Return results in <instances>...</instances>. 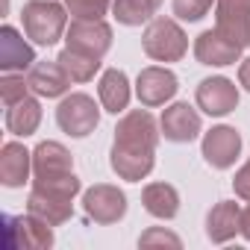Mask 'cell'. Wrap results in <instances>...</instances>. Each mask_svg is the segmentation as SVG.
Masks as SVG:
<instances>
[{
    "label": "cell",
    "instance_id": "6",
    "mask_svg": "<svg viewBox=\"0 0 250 250\" xmlns=\"http://www.w3.org/2000/svg\"><path fill=\"white\" fill-rule=\"evenodd\" d=\"M65 47L85 53L91 59H103L112 47V27L103 18H74L65 30Z\"/></svg>",
    "mask_w": 250,
    "mask_h": 250
},
{
    "label": "cell",
    "instance_id": "23",
    "mask_svg": "<svg viewBox=\"0 0 250 250\" xmlns=\"http://www.w3.org/2000/svg\"><path fill=\"white\" fill-rule=\"evenodd\" d=\"M159 6H162V0H115V3H112V15L124 27H142V24L153 21Z\"/></svg>",
    "mask_w": 250,
    "mask_h": 250
},
{
    "label": "cell",
    "instance_id": "4",
    "mask_svg": "<svg viewBox=\"0 0 250 250\" xmlns=\"http://www.w3.org/2000/svg\"><path fill=\"white\" fill-rule=\"evenodd\" d=\"M56 124H59V130L65 136L85 139V136H91L97 130V124H100V106L85 91H71L56 106Z\"/></svg>",
    "mask_w": 250,
    "mask_h": 250
},
{
    "label": "cell",
    "instance_id": "22",
    "mask_svg": "<svg viewBox=\"0 0 250 250\" xmlns=\"http://www.w3.org/2000/svg\"><path fill=\"white\" fill-rule=\"evenodd\" d=\"M142 203L145 209L159 218V221H171L180 212V191L171 183H147L142 188Z\"/></svg>",
    "mask_w": 250,
    "mask_h": 250
},
{
    "label": "cell",
    "instance_id": "8",
    "mask_svg": "<svg viewBox=\"0 0 250 250\" xmlns=\"http://www.w3.org/2000/svg\"><path fill=\"white\" fill-rule=\"evenodd\" d=\"M194 103L209 118H224L238 106V85L229 77H206L194 88Z\"/></svg>",
    "mask_w": 250,
    "mask_h": 250
},
{
    "label": "cell",
    "instance_id": "16",
    "mask_svg": "<svg viewBox=\"0 0 250 250\" xmlns=\"http://www.w3.org/2000/svg\"><path fill=\"white\" fill-rule=\"evenodd\" d=\"M241 232V206L235 200H218L206 212V238L212 244H227Z\"/></svg>",
    "mask_w": 250,
    "mask_h": 250
},
{
    "label": "cell",
    "instance_id": "15",
    "mask_svg": "<svg viewBox=\"0 0 250 250\" xmlns=\"http://www.w3.org/2000/svg\"><path fill=\"white\" fill-rule=\"evenodd\" d=\"M74 174V156L59 142H39L33 150V180H56Z\"/></svg>",
    "mask_w": 250,
    "mask_h": 250
},
{
    "label": "cell",
    "instance_id": "5",
    "mask_svg": "<svg viewBox=\"0 0 250 250\" xmlns=\"http://www.w3.org/2000/svg\"><path fill=\"white\" fill-rule=\"evenodd\" d=\"M83 212L88 221L109 227L118 224L124 215H127V194H124L118 186L109 183H94L91 188L83 191Z\"/></svg>",
    "mask_w": 250,
    "mask_h": 250
},
{
    "label": "cell",
    "instance_id": "13",
    "mask_svg": "<svg viewBox=\"0 0 250 250\" xmlns=\"http://www.w3.org/2000/svg\"><path fill=\"white\" fill-rule=\"evenodd\" d=\"M241 50L235 42H229L221 30H203L194 39V59L209 68H227L241 59Z\"/></svg>",
    "mask_w": 250,
    "mask_h": 250
},
{
    "label": "cell",
    "instance_id": "19",
    "mask_svg": "<svg viewBox=\"0 0 250 250\" xmlns=\"http://www.w3.org/2000/svg\"><path fill=\"white\" fill-rule=\"evenodd\" d=\"M97 97H100V106L106 112H112V115L124 112V109L130 106V97H133L130 77L124 74L121 68H106L103 77H100V83H97Z\"/></svg>",
    "mask_w": 250,
    "mask_h": 250
},
{
    "label": "cell",
    "instance_id": "17",
    "mask_svg": "<svg viewBox=\"0 0 250 250\" xmlns=\"http://www.w3.org/2000/svg\"><path fill=\"white\" fill-rule=\"evenodd\" d=\"M33 174V150L21 142H6L0 147V183L6 188H21Z\"/></svg>",
    "mask_w": 250,
    "mask_h": 250
},
{
    "label": "cell",
    "instance_id": "7",
    "mask_svg": "<svg viewBox=\"0 0 250 250\" xmlns=\"http://www.w3.org/2000/svg\"><path fill=\"white\" fill-rule=\"evenodd\" d=\"M6 247H27V250H47L53 247V227L39 215H6Z\"/></svg>",
    "mask_w": 250,
    "mask_h": 250
},
{
    "label": "cell",
    "instance_id": "20",
    "mask_svg": "<svg viewBox=\"0 0 250 250\" xmlns=\"http://www.w3.org/2000/svg\"><path fill=\"white\" fill-rule=\"evenodd\" d=\"M27 212L39 215V218H42V221H47L50 227H59V224L71 221V215H74V200L59 197V194H50V191L30 188V197H27Z\"/></svg>",
    "mask_w": 250,
    "mask_h": 250
},
{
    "label": "cell",
    "instance_id": "2",
    "mask_svg": "<svg viewBox=\"0 0 250 250\" xmlns=\"http://www.w3.org/2000/svg\"><path fill=\"white\" fill-rule=\"evenodd\" d=\"M21 24L24 36L33 44L50 47L68 30V6L56 3V0H27L21 9Z\"/></svg>",
    "mask_w": 250,
    "mask_h": 250
},
{
    "label": "cell",
    "instance_id": "11",
    "mask_svg": "<svg viewBox=\"0 0 250 250\" xmlns=\"http://www.w3.org/2000/svg\"><path fill=\"white\" fill-rule=\"evenodd\" d=\"M200 153H203L206 165H212L215 171H227L235 165V159L241 153V133L235 127H227V124L212 127L200 142Z\"/></svg>",
    "mask_w": 250,
    "mask_h": 250
},
{
    "label": "cell",
    "instance_id": "12",
    "mask_svg": "<svg viewBox=\"0 0 250 250\" xmlns=\"http://www.w3.org/2000/svg\"><path fill=\"white\" fill-rule=\"evenodd\" d=\"M215 30H221L238 47H250V0H218Z\"/></svg>",
    "mask_w": 250,
    "mask_h": 250
},
{
    "label": "cell",
    "instance_id": "18",
    "mask_svg": "<svg viewBox=\"0 0 250 250\" xmlns=\"http://www.w3.org/2000/svg\"><path fill=\"white\" fill-rule=\"evenodd\" d=\"M27 80H30V88H33V94H39V97H65L68 94V88H71V77L65 74V68L53 59V62H36L33 68H30V74H27Z\"/></svg>",
    "mask_w": 250,
    "mask_h": 250
},
{
    "label": "cell",
    "instance_id": "29",
    "mask_svg": "<svg viewBox=\"0 0 250 250\" xmlns=\"http://www.w3.org/2000/svg\"><path fill=\"white\" fill-rule=\"evenodd\" d=\"M232 188H235V197L250 200V159L235 171V177H232Z\"/></svg>",
    "mask_w": 250,
    "mask_h": 250
},
{
    "label": "cell",
    "instance_id": "1",
    "mask_svg": "<svg viewBox=\"0 0 250 250\" xmlns=\"http://www.w3.org/2000/svg\"><path fill=\"white\" fill-rule=\"evenodd\" d=\"M159 136H162V130H159L156 118L147 112V106L124 112L115 127V142L109 150L112 171L127 183H142L156 165Z\"/></svg>",
    "mask_w": 250,
    "mask_h": 250
},
{
    "label": "cell",
    "instance_id": "25",
    "mask_svg": "<svg viewBox=\"0 0 250 250\" xmlns=\"http://www.w3.org/2000/svg\"><path fill=\"white\" fill-rule=\"evenodd\" d=\"M33 88H30V80L24 74H3V80H0V100H3V106H12L18 103L21 97H27Z\"/></svg>",
    "mask_w": 250,
    "mask_h": 250
},
{
    "label": "cell",
    "instance_id": "21",
    "mask_svg": "<svg viewBox=\"0 0 250 250\" xmlns=\"http://www.w3.org/2000/svg\"><path fill=\"white\" fill-rule=\"evenodd\" d=\"M39 124H42V103H39V94H36V97L27 94V97H21L18 103L6 106V130H9L12 136L27 139V136H33V133L39 130Z\"/></svg>",
    "mask_w": 250,
    "mask_h": 250
},
{
    "label": "cell",
    "instance_id": "28",
    "mask_svg": "<svg viewBox=\"0 0 250 250\" xmlns=\"http://www.w3.org/2000/svg\"><path fill=\"white\" fill-rule=\"evenodd\" d=\"M150 244H174V247H180L183 241L174 232H168L162 227H153V229H147V232L139 235V247H150Z\"/></svg>",
    "mask_w": 250,
    "mask_h": 250
},
{
    "label": "cell",
    "instance_id": "10",
    "mask_svg": "<svg viewBox=\"0 0 250 250\" xmlns=\"http://www.w3.org/2000/svg\"><path fill=\"white\" fill-rule=\"evenodd\" d=\"M177 88H180L177 74L171 68H162V65L142 68V74L136 80V97L147 109H156V106H165L168 100H174Z\"/></svg>",
    "mask_w": 250,
    "mask_h": 250
},
{
    "label": "cell",
    "instance_id": "24",
    "mask_svg": "<svg viewBox=\"0 0 250 250\" xmlns=\"http://www.w3.org/2000/svg\"><path fill=\"white\" fill-rule=\"evenodd\" d=\"M56 62L65 68V74L71 77V83H91L94 74H97L100 65H103V59H91V56L77 53V50H71V47H65V50L56 56Z\"/></svg>",
    "mask_w": 250,
    "mask_h": 250
},
{
    "label": "cell",
    "instance_id": "30",
    "mask_svg": "<svg viewBox=\"0 0 250 250\" xmlns=\"http://www.w3.org/2000/svg\"><path fill=\"white\" fill-rule=\"evenodd\" d=\"M238 83L244 85V91H250V56L238 65Z\"/></svg>",
    "mask_w": 250,
    "mask_h": 250
},
{
    "label": "cell",
    "instance_id": "14",
    "mask_svg": "<svg viewBox=\"0 0 250 250\" xmlns=\"http://www.w3.org/2000/svg\"><path fill=\"white\" fill-rule=\"evenodd\" d=\"M33 65H36L33 44L24 42V36L12 24H3L0 27V71L3 74H24Z\"/></svg>",
    "mask_w": 250,
    "mask_h": 250
},
{
    "label": "cell",
    "instance_id": "26",
    "mask_svg": "<svg viewBox=\"0 0 250 250\" xmlns=\"http://www.w3.org/2000/svg\"><path fill=\"white\" fill-rule=\"evenodd\" d=\"M215 3H218V0H174V15L180 21L194 24V21H203L212 12Z\"/></svg>",
    "mask_w": 250,
    "mask_h": 250
},
{
    "label": "cell",
    "instance_id": "9",
    "mask_svg": "<svg viewBox=\"0 0 250 250\" xmlns=\"http://www.w3.org/2000/svg\"><path fill=\"white\" fill-rule=\"evenodd\" d=\"M159 130L165 136V142H174V145H188L194 142L200 133H203V121H200V112L183 100L171 103L162 109V118H159Z\"/></svg>",
    "mask_w": 250,
    "mask_h": 250
},
{
    "label": "cell",
    "instance_id": "3",
    "mask_svg": "<svg viewBox=\"0 0 250 250\" xmlns=\"http://www.w3.org/2000/svg\"><path fill=\"white\" fill-rule=\"evenodd\" d=\"M142 47L153 62H180L188 53V36L174 18H153L145 27Z\"/></svg>",
    "mask_w": 250,
    "mask_h": 250
},
{
    "label": "cell",
    "instance_id": "31",
    "mask_svg": "<svg viewBox=\"0 0 250 250\" xmlns=\"http://www.w3.org/2000/svg\"><path fill=\"white\" fill-rule=\"evenodd\" d=\"M241 235L250 241V200H247V206L241 209Z\"/></svg>",
    "mask_w": 250,
    "mask_h": 250
},
{
    "label": "cell",
    "instance_id": "27",
    "mask_svg": "<svg viewBox=\"0 0 250 250\" xmlns=\"http://www.w3.org/2000/svg\"><path fill=\"white\" fill-rule=\"evenodd\" d=\"M112 3L115 0H65V6L74 18H91V21L103 18L112 9Z\"/></svg>",
    "mask_w": 250,
    "mask_h": 250
}]
</instances>
